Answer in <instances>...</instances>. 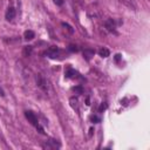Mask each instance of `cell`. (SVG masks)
<instances>
[{
	"label": "cell",
	"instance_id": "cell-1",
	"mask_svg": "<svg viewBox=\"0 0 150 150\" xmlns=\"http://www.w3.org/2000/svg\"><path fill=\"white\" fill-rule=\"evenodd\" d=\"M35 80H36V86H38L43 93H48V90H49V86H48L47 80H46L41 74H38L36 77H35Z\"/></svg>",
	"mask_w": 150,
	"mask_h": 150
},
{
	"label": "cell",
	"instance_id": "cell-2",
	"mask_svg": "<svg viewBox=\"0 0 150 150\" xmlns=\"http://www.w3.org/2000/svg\"><path fill=\"white\" fill-rule=\"evenodd\" d=\"M25 116H26V118L28 120V122H29L30 124H33L35 128H38V127L40 125V123H39V120H38L36 115H35L33 111H30V110H27V111H25Z\"/></svg>",
	"mask_w": 150,
	"mask_h": 150
},
{
	"label": "cell",
	"instance_id": "cell-3",
	"mask_svg": "<svg viewBox=\"0 0 150 150\" xmlns=\"http://www.w3.org/2000/svg\"><path fill=\"white\" fill-rule=\"evenodd\" d=\"M59 54H60V49H59L57 47H55V46L49 47L48 50H47V55H48V57H50V59H56V57L59 56Z\"/></svg>",
	"mask_w": 150,
	"mask_h": 150
},
{
	"label": "cell",
	"instance_id": "cell-4",
	"mask_svg": "<svg viewBox=\"0 0 150 150\" xmlns=\"http://www.w3.org/2000/svg\"><path fill=\"white\" fill-rule=\"evenodd\" d=\"M15 15H16V12H15V8H14L13 6H9V7L7 8V11H6V13H5V18H6V20H8V21H11V20H13V19L15 18Z\"/></svg>",
	"mask_w": 150,
	"mask_h": 150
},
{
	"label": "cell",
	"instance_id": "cell-5",
	"mask_svg": "<svg viewBox=\"0 0 150 150\" xmlns=\"http://www.w3.org/2000/svg\"><path fill=\"white\" fill-rule=\"evenodd\" d=\"M122 5H124L125 7L132 9V11H136L137 9V6H136V2L134 0H118Z\"/></svg>",
	"mask_w": 150,
	"mask_h": 150
},
{
	"label": "cell",
	"instance_id": "cell-6",
	"mask_svg": "<svg viewBox=\"0 0 150 150\" xmlns=\"http://www.w3.org/2000/svg\"><path fill=\"white\" fill-rule=\"evenodd\" d=\"M104 26H105V28H107L109 32H112V30H115V28H116V23H115V20H112V19H108V20H105V22H104Z\"/></svg>",
	"mask_w": 150,
	"mask_h": 150
},
{
	"label": "cell",
	"instance_id": "cell-7",
	"mask_svg": "<svg viewBox=\"0 0 150 150\" xmlns=\"http://www.w3.org/2000/svg\"><path fill=\"white\" fill-rule=\"evenodd\" d=\"M45 148H47V149H56V148H60V144H59L55 139H49V141L46 143Z\"/></svg>",
	"mask_w": 150,
	"mask_h": 150
},
{
	"label": "cell",
	"instance_id": "cell-8",
	"mask_svg": "<svg viewBox=\"0 0 150 150\" xmlns=\"http://www.w3.org/2000/svg\"><path fill=\"white\" fill-rule=\"evenodd\" d=\"M76 75H77V73H76L73 68H67V70H66V73H64L66 79H73V77H75Z\"/></svg>",
	"mask_w": 150,
	"mask_h": 150
},
{
	"label": "cell",
	"instance_id": "cell-9",
	"mask_svg": "<svg viewBox=\"0 0 150 150\" xmlns=\"http://www.w3.org/2000/svg\"><path fill=\"white\" fill-rule=\"evenodd\" d=\"M98 54H100L101 57H108L110 55V50L108 48H105V47H101L98 49Z\"/></svg>",
	"mask_w": 150,
	"mask_h": 150
},
{
	"label": "cell",
	"instance_id": "cell-10",
	"mask_svg": "<svg viewBox=\"0 0 150 150\" xmlns=\"http://www.w3.org/2000/svg\"><path fill=\"white\" fill-rule=\"evenodd\" d=\"M93 56H94V50H91V49H84V52H83V57H84L87 61H90Z\"/></svg>",
	"mask_w": 150,
	"mask_h": 150
},
{
	"label": "cell",
	"instance_id": "cell-11",
	"mask_svg": "<svg viewBox=\"0 0 150 150\" xmlns=\"http://www.w3.org/2000/svg\"><path fill=\"white\" fill-rule=\"evenodd\" d=\"M23 38H25L26 40H32V39L35 38V33H34L33 30H26V32L23 33Z\"/></svg>",
	"mask_w": 150,
	"mask_h": 150
},
{
	"label": "cell",
	"instance_id": "cell-12",
	"mask_svg": "<svg viewBox=\"0 0 150 150\" xmlns=\"http://www.w3.org/2000/svg\"><path fill=\"white\" fill-rule=\"evenodd\" d=\"M32 46H26L25 48H23V55L25 56H28V55H30V53H32Z\"/></svg>",
	"mask_w": 150,
	"mask_h": 150
},
{
	"label": "cell",
	"instance_id": "cell-13",
	"mask_svg": "<svg viewBox=\"0 0 150 150\" xmlns=\"http://www.w3.org/2000/svg\"><path fill=\"white\" fill-rule=\"evenodd\" d=\"M69 101H70L71 107H73L74 109H76V110H77V109H79V107H77V98H76V97H71Z\"/></svg>",
	"mask_w": 150,
	"mask_h": 150
},
{
	"label": "cell",
	"instance_id": "cell-14",
	"mask_svg": "<svg viewBox=\"0 0 150 150\" xmlns=\"http://www.w3.org/2000/svg\"><path fill=\"white\" fill-rule=\"evenodd\" d=\"M54 2H55L57 6H62L63 2H64V0H54Z\"/></svg>",
	"mask_w": 150,
	"mask_h": 150
},
{
	"label": "cell",
	"instance_id": "cell-15",
	"mask_svg": "<svg viewBox=\"0 0 150 150\" xmlns=\"http://www.w3.org/2000/svg\"><path fill=\"white\" fill-rule=\"evenodd\" d=\"M69 50H71V52H77L79 50V48H76V46H69Z\"/></svg>",
	"mask_w": 150,
	"mask_h": 150
},
{
	"label": "cell",
	"instance_id": "cell-16",
	"mask_svg": "<svg viewBox=\"0 0 150 150\" xmlns=\"http://www.w3.org/2000/svg\"><path fill=\"white\" fill-rule=\"evenodd\" d=\"M90 118H91V121H93V122H94V121H96L95 123H97V122H100V118H98V117H96V116H91Z\"/></svg>",
	"mask_w": 150,
	"mask_h": 150
},
{
	"label": "cell",
	"instance_id": "cell-17",
	"mask_svg": "<svg viewBox=\"0 0 150 150\" xmlns=\"http://www.w3.org/2000/svg\"><path fill=\"white\" fill-rule=\"evenodd\" d=\"M105 108H107V104H101V107H100V111L102 112V111H103Z\"/></svg>",
	"mask_w": 150,
	"mask_h": 150
},
{
	"label": "cell",
	"instance_id": "cell-18",
	"mask_svg": "<svg viewBox=\"0 0 150 150\" xmlns=\"http://www.w3.org/2000/svg\"><path fill=\"white\" fill-rule=\"evenodd\" d=\"M120 59H121V55H120V54H116V55H115V61H116V62H118V61H120Z\"/></svg>",
	"mask_w": 150,
	"mask_h": 150
},
{
	"label": "cell",
	"instance_id": "cell-19",
	"mask_svg": "<svg viewBox=\"0 0 150 150\" xmlns=\"http://www.w3.org/2000/svg\"><path fill=\"white\" fill-rule=\"evenodd\" d=\"M0 95H1V96H4V91L1 90V88H0Z\"/></svg>",
	"mask_w": 150,
	"mask_h": 150
},
{
	"label": "cell",
	"instance_id": "cell-20",
	"mask_svg": "<svg viewBox=\"0 0 150 150\" xmlns=\"http://www.w3.org/2000/svg\"><path fill=\"white\" fill-rule=\"evenodd\" d=\"M76 1H80V0H76Z\"/></svg>",
	"mask_w": 150,
	"mask_h": 150
}]
</instances>
